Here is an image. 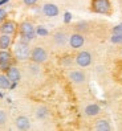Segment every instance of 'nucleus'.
<instances>
[{
  "label": "nucleus",
  "instance_id": "obj_1",
  "mask_svg": "<svg viewBox=\"0 0 122 131\" xmlns=\"http://www.w3.org/2000/svg\"><path fill=\"white\" fill-rule=\"evenodd\" d=\"M19 35H20V41L23 42H30L33 38L37 36L36 35V27L32 21L24 20L19 24Z\"/></svg>",
  "mask_w": 122,
  "mask_h": 131
},
{
  "label": "nucleus",
  "instance_id": "obj_2",
  "mask_svg": "<svg viewBox=\"0 0 122 131\" xmlns=\"http://www.w3.org/2000/svg\"><path fill=\"white\" fill-rule=\"evenodd\" d=\"M30 48L28 42H23V41H17L13 45L12 49V54L16 61H27L30 57Z\"/></svg>",
  "mask_w": 122,
  "mask_h": 131
},
{
  "label": "nucleus",
  "instance_id": "obj_3",
  "mask_svg": "<svg viewBox=\"0 0 122 131\" xmlns=\"http://www.w3.org/2000/svg\"><path fill=\"white\" fill-rule=\"evenodd\" d=\"M90 9L94 13L109 16L113 12V5H111L110 0H91L90 2Z\"/></svg>",
  "mask_w": 122,
  "mask_h": 131
},
{
  "label": "nucleus",
  "instance_id": "obj_4",
  "mask_svg": "<svg viewBox=\"0 0 122 131\" xmlns=\"http://www.w3.org/2000/svg\"><path fill=\"white\" fill-rule=\"evenodd\" d=\"M48 58H49V53H48L47 49L43 47V45H35V47L30 49V57H29V60L33 61V62L43 65V64H45L48 61Z\"/></svg>",
  "mask_w": 122,
  "mask_h": 131
},
{
  "label": "nucleus",
  "instance_id": "obj_5",
  "mask_svg": "<svg viewBox=\"0 0 122 131\" xmlns=\"http://www.w3.org/2000/svg\"><path fill=\"white\" fill-rule=\"evenodd\" d=\"M68 40H69V35L65 29H57L50 35V42L55 48H65Z\"/></svg>",
  "mask_w": 122,
  "mask_h": 131
},
{
  "label": "nucleus",
  "instance_id": "obj_6",
  "mask_svg": "<svg viewBox=\"0 0 122 131\" xmlns=\"http://www.w3.org/2000/svg\"><path fill=\"white\" fill-rule=\"evenodd\" d=\"M66 77L73 85H77V86H81V85L86 83L88 81L86 73L81 70V69H70V70H68Z\"/></svg>",
  "mask_w": 122,
  "mask_h": 131
},
{
  "label": "nucleus",
  "instance_id": "obj_7",
  "mask_svg": "<svg viewBox=\"0 0 122 131\" xmlns=\"http://www.w3.org/2000/svg\"><path fill=\"white\" fill-rule=\"evenodd\" d=\"M93 62V54L89 50H78L74 56V64L80 68H88Z\"/></svg>",
  "mask_w": 122,
  "mask_h": 131
},
{
  "label": "nucleus",
  "instance_id": "obj_8",
  "mask_svg": "<svg viewBox=\"0 0 122 131\" xmlns=\"http://www.w3.org/2000/svg\"><path fill=\"white\" fill-rule=\"evenodd\" d=\"M85 35L84 33H80V32H74L69 35V40H68V44H69V47L73 49V50H78L81 49L84 45H85Z\"/></svg>",
  "mask_w": 122,
  "mask_h": 131
},
{
  "label": "nucleus",
  "instance_id": "obj_9",
  "mask_svg": "<svg viewBox=\"0 0 122 131\" xmlns=\"http://www.w3.org/2000/svg\"><path fill=\"white\" fill-rule=\"evenodd\" d=\"M13 60L15 57L12 52H9L8 49H0V70L5 73L7 69L13 65Z\"/></svg>",
  "mask_w": 122,
  "mask_h": 131
},
{
  "label": "nucleus",
  "instance_id": "obj_10",
  "mask_svg": "<svg viewBox=\"0 0 122 131\" xmlns=\"http://www.w3.org/2000/svg\"><path fill=\"white\" fill-rule=\"evenodd\" d=\"M19 30V24L15 20L5 19L3 23H0V33H5L9 36H15Z\"/></svg>",
  "mask_w": 122,
  "mask_h": 131
},
{
  "label": "nucleus",
  "instance_id": "obj_11",
  "mask_svg": "<svg viewBox=\"0 0 122 131\" xmlns=\"http://www.w3.org/2000/svg\"><path fill=\"white\" fill-rule=\"evenodd\" d=\"M41 12L44 16H47V17H56L58 16V13H60V9H58V7L56 4H53V3H45L43 5V8H41Z\"/></svg>",
  "mask_w": 122,
  "mask_h": 131
},
{
  "label": "nucleus",
  "instance_id": "obj_12",
  "mask_svg": "<svg viewBox=\"0 0 122 131\" xmlns=\"http://www.w3.org/2000/svg\"><path fill=\"white\" fill-rule=\"evenodd\" d=\"M5 74H7V77L9 78V81L12 83H16V82H19L21 80V73L19 70V68L15 66V65H12V66H9L8 69H7Z\"/></svg>",
  "mask_w": 122,
  "mask_h": 131
},
{
  "label": "nucleus",
  "instance_id": "obj_13",
  "mask_svg": "<svg viewBox=\"0 0 122 131\" xmlns=\"http://www.w3.org/2000/svg\"><path fill=\"white\" fill-rule=\"evenodd\" d=\"M93 130H96V131H110L111 130V125H110V122L106 118H100V119L94 121Z\"/></svg>",
  "mask_w": 122,
  "mask_h": 131
},
{
  "label": "nucleus",
  "instance_id": "obj_14",
  "mask_svg": "<svg viewBox=\"0 0 122 131\" xmlns=\"http://www.w3.org/2000/svg\"><path fill=\"white\" fill-rule=\"evenodd\" d=\"M15 126H16L17 130H29L30 128V121L28 117H25V115H19V117L15 119Z\"/></svg>",
  "mask_w": 122,
  "mask_h": 131
},
{
  "label": "nucleus",
  "instance_id": "obj_15",
  "mask_svg": "<svg viewBox=\"0 0 122 131\" xmlns=\"http://www.w3.org/2000/svg\"><path fill=\"white\" fill-rule=\"evenodd\" d=\"M84 113H85L86 117H97V115L101 114V106L98 103H89L85 106V109H84Z\"/></svg>",
  "mask_w": 122,
  "mask_h": 131
},
{
  "label": "nucleus",
  "instance_id": "obj_16",
  "mask_svg": "<svg viewBox=\"0 0 122 131\" xmlns=\"http://www.w3.org/2000/svg\"><path fill=\"white\" fill-rule=\"evenodd\" d=\"M12 42H13L12 36L5 35V33H0V49H9Z\"/></svg>",
  "mask_w": 122,
  "mask_h": 131
},
{
  "label": "nucleus",
  "instance_id": "obj_17",
  "mask_svg": "<svg viewBox=\"0 0 122 131\" xmlns=\"http://www.w3.org/2000/svg\"><path fill=\"white\" fill-rule=\"evenodd\" d=\"M89 29H90V24L88 21L85 20H82V21H78V23H76L74 24V30L76 32H80V33H88L89 32Z\"/></svg>",
  "mask_w": 122,
  "mask_h": 131
},
{
  "label": "nucleus",
  "instance_id": "obj_18",
  "mask_svg": "<svg viewBox=\"0 0 122 131\" xmlns=\"http://www.w3.org/2000/svg\"><path fill=\"white\" fill-rule=\"evenodd\" d=\"M35 115H36V118L37 119H47L48 118V115H49V109L47 106H39L36 109L35 111Z\"/></svg>",
  "mask_w": 122,
  "mask_h": 131
},
{
  "label": "nucleus",
  "instance_id": "obj_19",
  "mask_svg": "<svg viewBox=\"0 0 122 131\" xmlns=\"http://www.w3.org/2000/svg\"><path fill=\"white\" fill-rule=\"evenodd\" d=\"M11 85L12 82L9 81V78L7 77V74L3 72V73H0V89L2 90H5V89H9L11 88Z\"/></svg>",
  "mask_w": 122,
  "mask_h": 131
},
{
  "label": "nucleus",
  "instance_id": "obj_20",
  "mask_svg": "<svg viewBox=\"0 0 122 131\" xmlns=\"http://www.w3.org/2000/svg\"><path fill=\"white\" fill-rule=\"evenodd\" d=\"M74 64V57L72 56H64L63 58H60V65L63 68H70Z\"/></svg>",
  "mask_w": 122,
  "mask_h": 131
},
{
  "label": "nucleus",
  "instance_id": "obj_21",
  "mask_svg": "<svg viewBox=\"0 0 122 131\" xmlns=\"http://www.w3.org/2000/svg\"><path fill=\"white\" fill-rule=\"evenodd\" d=\"M28 70L32 75H39L41 73V69H40V64H36L33 61H30V64L28 65Z\"/></svg>",
  "mask_w": 122,
  "mask_h": 131
},
{
  "label": "nucleus",
  "instance_id": "obj_22",
  "mask_svg": "<svg viewBox=\"0 0 122 131\" xmlns=\"http://www.w3.org/2000/svg\"><path fill=\"white\" fill-rule=\"evenodd\" d=\"M8 123V113L4 109H0V127H4Z\"/></svg>",
  "mask_w": 122,
  "mask_h": 131
},
{
  "label": "nucleus",
  "instance_id": "obj_23",
  "mask_svg": "<svg viewBox=\"0 0 122 131\" xmlns=\"http://www.w3.org/2000/svg\"><path fill=\"white\" fill-rule=\"evenodd\" d=\"M110 42L116 44V45H121L122 44V33H113L110 36Z\"/></svg>",
  "mask_w": 122,
  "mask_h": 131
},
{
  "label": "nucleus",
  "instance_id": "obj_24",
  "mask_svg": "<svg viewBox=\"0 0 122 131\" xmlns=\"http://www.w3.org/2000/svg\"><path fill=\"white\" fill-rule=\"evenodd\" d=\"M5 19H8V13H7V11L3 7H0V23H3Z\"/></svg>",
  "mask_w": 122,
  "mask_h": 131
},
{
  "label": "nucleus",
  "instance_id": "obj_25",
  "mask_svg": "<svg viewBox=\"0 0 122 131\" xmlns=\"http://www.w3.org/2000/svg\"><path fill=\"white\" fill-rule=\"evenodd\" d=\"M36 35L47 36V35H48V30H47V29H44V28H41V27H37V28H36Z\"/></svg>",
  "mask_w": 122,
  "mask_h": 131
},
{
  "label": "nucleus",
  "instance_id": "obj_26",
  "mask_svg": "<svg viewBox=\"0 0 122 131\" xmlns=\"http://www.w3.org/2000/svg\"><path fill=\"white\" fill-rule=\"evenodd\" d=\"M23 3H24L27 7H33L39 3V0H23Z\"/></svg>",
  "mask_w": 122,
  "mask_h": 131
},
{
  "label": "nucleus",
  "instance_id": "obj_27",
  "mask_svg": "<svg viewBox=\"0 0 122 131\" xmlns=\"http://www.w3.org/2000/svg\"><path fill=\"white\" fill-rule=\"evenodd\" d=\"M111 32H113V33H122V23H121V24H118V25L114 27Z\"/></svg>",
  "mask_w": 122,
  "mask_h": 131
},
{
  "label": "nucleus",
  "instance_id": "obj_28",
  "mask_svg": "<svg viewBox=\"0 0 122 131\" xmlns=\"http://www.w3.org/2000/svg\"><path fill=\"white\" fill-rule=\"evenodd\" d=\"M70 20V13H65V23H68Z\"/></svg>",
  "mask_w": 122,
  "mask_h": 131
},
{
  "label": "nucleus",
  "instance_id": "obj_29",
  "mask_svg": "<svg viewBox=\"0 0 122 131\" xmlns=\"http://www.w3.org/2000/svg\"><path fill=\"white\" fill-rule=\"evenodd\" d=\"M5 3H8V0H0V5H3Z\"/></svg>",
  "mask_w": 122,
  "mask_h": 131
},
{
  "label": "nucleus",
  "instance_id": "obj_30",
  "mask_svg": "<svg viewBox=\"0 0 122 131\" xmlns=\"http://www.w3.org/2000/svg\"><path fill=\"white\" fill-rule=\"evenodd\" d=\"M121 57H122V49H121Z\"/></svg>",
  "mask_w": 122,
  "mask_h": 131
}]
</instances>
